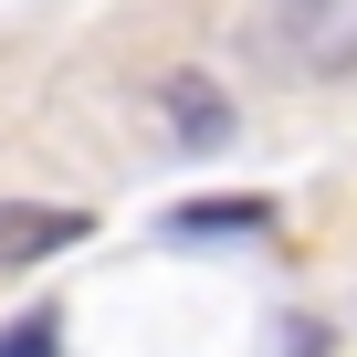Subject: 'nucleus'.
Listing matches in <instances>:
<instances>
[{
    "label": "nucleus",
    "instance_id": "obj_1",
    "mask_svg": "<svg viewBox=\"0 0 357 357\" xmlns=\"http://www.w3.org/2000/svg\"><path fill=\"white\" fill-rule=\"evenodd\" d=\"M95 221L84 211H43V200H11L0 211V263H43V252H63V242H84Z\"/></svg>",
    "mask_w": 357,
    "mask_h": 357
},
{
    "label": "nucleus",
    "instance_id": "obj_2",
    "mask_svg": "<svg viewBox=\"0 0 357 357\" xmlns=\"http://www.w3.org/2000/svg\"><path fill=\"white\" fill-rule=\"evenodd\" d=\"M158 105H168V126L190 137V147H221V137H231V105H221L200 74H168V84H158Z\"/></svg>",
    "mask_w": 357,
    "mask_h": 357
},
{
    "label": "nucleus",
    "instance_id": "obj_3",
    "mask_svg": "<svg viewBox=\"0 0 357 357\" xmlns=\"http://www.w3.org/2000/svg\"><path fill=\"white\" fill-rule=\"evenodd\" d=\"M168 231H178V242H211V231H273V200H178Z\"/></svg>",
    "mask_w": 357,
    "mask_h": 357
},
{
    "label": "nucleus",
    "instance_id": "obj_4",
    "mask_svg": "<svg viewBox=\"0 0 357 357\" xmlns=\"http://www.w3.org/2000/svg\"><path fill=\"white\" fill-rule=\"evenodd\" d=\"M305 53H315V63H357V0H336V22H315Z\"/></svg>",
    "mask_w": 357,
    "mask_h": 357
},
{
    "label": "nucleus",
    "instance_id": "obj_5",
    "mask_svg": "<svg viewBox=\"0 0 357 357\" xmlns=\"http://www.w3.org/2000/svg\"><path fill=\"white\" fill-rule=\"evenodd\" d=\"M0 357H63V315H22L0 336Z\"/></svg>",
    "mask_w": 357,
    "mask_h": 357
}]
</instances>
